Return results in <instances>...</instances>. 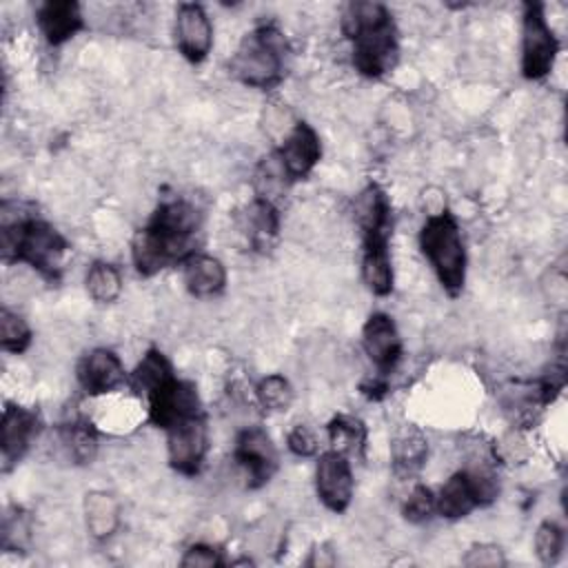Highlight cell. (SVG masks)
I'll return each instance as SVG.
<instances>
[{"mask_svg":"<svg viewBox=\"0 0 568 568\" xmlns=\"http://www.w3.org/2000/svg\"><path fill=\"white\" fill-rule=\"evenodd\" d=\"M200 211L184 197L162 200L149 222L131 240V260L140 275L151 277L175 266L195 253L200 233Z\"/></svg>","mask_w":568,"mask_h":568,"instance_id":"6da1fadb","label":"cell"},{"mask_svg":"<svg viewBox=\"0 0 568 568\" xmlns=\"http://www.w3.org/2000/svg\"><path fill=\"white\" fill-rule=\"evenodd\" d=\"M342 33L351 42V62L368 80L390 73L399 60V33L393 13L382 2H348L342 11Z\"/></svg>","mask_w":568,"mask_h":568,"instance_id":"7a4b0ae2","label":"cell"},{"mask_svg":"<svg viewBox=\"0 0 568 568\" xmlns=\"http://www.w3.org/2000/svg\"><path fill=\"white\" fill-rule=\"evenodd\" d=\"M67 253V237L40 217L24 215L13 222H4L0 229L2 262L27 264L47 280L60 277Z\"/></svg>","mask_w":568,"mask_h":568,"instance_id":"3957f363","label":"cell"},{"mask_svg":"<svg viewBox=\"0 0 568 568\" xmlns=\"http://www.w3.org/2000/svg\"><path fill=\"white\" fill-rule=\"evenodd\" d=\"M417 240L419 251L430 264L444 293L448 297H459L466 284L468 255L457 217L448 209L426 215Z\"/></svg>","mask_w":568,"mask_h":568,"instance_id":"277c9868","label":"cell"},{"mask_svg":"<svg viewBox=\"0 0 568 568\" xmlns=\"http://www.w3.org/2000/svg\"><path fill=\"white\" fill-rule=\"evenodd\" d=\"M288 40L275 22L257 24L248 31L231 55V75L251 89L277 87L284 78Z\"/></svg>","mask_w":568,"mask_h":568,"instance_id":"5b68a950","label":"cell"},{"mask_svg":"<svg viewBox=\"0 0 568 568\" xmlns=\"http://www.w3.org/2000/svg\"><path fill=\"white\" fill-rule=\"evenodd\" d=\"M559 55V40L548 24L541 2H524L521 9V75L530 82L548 78Z\"/></svg>","mask_w":568,"mask_h":568,"instance_id":"8992f818","label":"cell"},{"mask_svg":"<svg viewBox=\"0 0 568 568\" xmlns=\"http://www.w3.org/2000/svg\"><path fill=\"white\" fill-rule=\"evenodd\" d=\"M142 395L146 397L149 422L162 430L180 419L204 413L195 384L189 379H180L175 371L146 388Z\"/></svg>","mask_w":568,"mask_h":568,"instance_id":"52a82bcc","label":"cell"},{"mask_svg":"<svg viewBox=\"0 0 568 568\" xmlns=\"http://www.w3.org/2000/svg\"><path fill=\"white\" fill-rule=\"evenodd\" d=\"M164 433H166L169 466L184 477H195L202 470L209 455V446H211L204 413L180 419L173 426H169Z\"/></svg>","mask_w":568,"mask_h":568,"instance_id":"ba28073f","label":"cell"},{"mask_svg":"<svg viewBox=\"0 0 568 568\" xmlns=\"http://www.w3.org/2000/svg\"><path fill=\"white\" fill-rule=\"evenodd\" d=\"M233 459L251 490L266 486L280 466L277 448L262 426H246L235 435Z\"/></svg>","mask_w":568,"mask_h":568,"instance_id":"9c48e42d","label":"cell"},{"mask_svg":"<svg viewBox=\"0 0 568 568\" xmlns=\"http://www.w3.org/2000/svg\"><path fill=\"white\" fill-rule=\"evenodd\" d=\"M315 493L326 510L337 515L346 513L355 493L351 457L333 448L320 453L315 464Z\"/></svg>","mask_w":568,"mask_h":568,"instance_id":"30bf717a","label":"cell"},{"mask_svg":"<svg viewBox=\"0 0 568 568\" xmlns=\"http://www.w3.org/2000/svg\"><path fill=\"white\" fill-rule=\"evenodd\" d=\"M273 153L280 160L288 182L295 184L306 180L322 160V142L317 131L306 120H297Z\"/></svg>","mask_w":568,"mask_h":568,"instance_id":"8fae6325","label":"cell"},{"mask_svg":"<svg viewBox=\"0 0 568 568\" xmlns=\"http://www.w3.org/2000/svg\"><path fill=\"white\" fill-rule=\"evenodd\" d=\"M362 348L371 364L375 366L377 375L388 377L397 368L404 353V344L397 324L388 313L375 311L366 317L362 326Z\"/></svg>","mask_w":568,"mask_h":568,"instance_id":"7c38bea8","label":"cell"},{"mask_svg":"<svg viewBox=\"0 0 568 568\" xmlns=\"http://www.w3.org/2000/svg\"><path fill=\"white\" fill-rule=\"evenodd\" d=\"M175 47L191 64H202L213 49V22L202 4L182 2L175 11Z\"/></svg>","mask_w":568,"mask_h":568,"instance_id":"4fadbf2b","label":"cell"},{"mask_svg":"<svg viewBox=\"0 0 568 568\" xmlns=\"http://www.w3.org/2000/svg\"><path fill=\"white\" fill-rule=\"evenodd\" d=\"M40 433V415L20 404H7L0 419V457L2 470H11L29 450Z\"/></svg>","mask_w":568,"mask_h":568,"instance_id":"5bb4252c","label":"cell"},{"mask_svg":"<svg viewBox=\"0 0 568 568\" xmlns=\"http://www.w3.org/2000/svg\"><path fill=\"white\" fill-rule=\"evenodd\" d=\"M75 377L80 388L89 397L106 395L118 388H122L129 382L126 368L120 359V355L111 348H93L87 355L80 357L75 366Z\"/></svg>","mask_w":568,"mask_h":568,"instance_id":"9a60e30c","label":"cell"},{"mask_svg":"<svg viewBox=\"0 0 568 568\" xmlns=\"http://www.w3.org/2000/svg\"><path fill=\"white\" fill-rule=\"evenodd\" d=\"M388 242L390 233L362 235V282L377 297L390 295L395 284Z\"/></svg>","mask_w":568,"mask_h":568,"instance_id":"2e32d148","label":"cell"},{"mask_svg":"<svg viewBox=\"0 0 568 568\" xmlns=\"http://www.w3.org/2000/svg\"><path fill=\"white\" fill-rule=\"evenodd\" d=\"M36 22L49 47H62L84 29L82 7L75 0H49L36 11Z\"/></svg>","mask_w":568,"mask_h":568,"instance_id":"e0dca14e","label":"cell"},{"mask_svg":"<svg viewBox=\"0 0 568 568\" xmlns=\"http://www.w3.org/2000/svg\"><path fill=\"white\" fill-rule=\"evenodd\" d=\"M182 282L184 288L197 300H211L224 293L226 288V268L224 264L209 253L195 251L182 262Z\"/></svg>","mask_w":568,"mask_h":568,"instance_id":"ac0fdd59","label":"cell"},{"mask_svg":"<svg viewBox=\"0 0 568 568\" xmlns=\"http://www.w3.org/2000/svg\"><path fill=\"white\" fill-rule=\"evenodd\" d=\"M280 226H282L280 211L271 200L253 197L242 213V231L251 242V246L260 253H266L273 248L280 235Z\"/></svg>","mask_w":568,"mask_h":568,"instance_id":"d6986e66","label":"cell"},{"mask_svg":"<svg viewBox=\"0 0 568 568\" xmlns=\"http://www.w3.org/2000/svg\"><path fill=\"white\" fill-rule=\"evenodd\" d=\"M475 508H479L477 493L473 481L464 468L455 470L435 495V513L448 521H457L468 517Z\"/></svg>","mask_w":568,"mask_h":568,"instance_id":"ffe728a7","label":"cell"},{"mask_svg":"<svg viewBox=\"0 0 568 568\" xmlns=\"http://www.w3.org/2000/svg\"><path fill=\"white\" fill-rule=\"evenodd\" d=\"M428 459V439L417 426H404L390 442V464L399 479L415 477Z\"/></svg>","mask_w":568,"mask_h":568,"instance_id":"44dd1931","label":"cell"},{"mask_svg":"<svg viewBox=\"0 0 568 568\" xmlns=\"http://www.w3.org/2000/svg\"><path fill=\"white\" fill-rule=\"evenodd\" d=\"M84 526L95 541L109 539L120 526V504L111 493L91 490L84 497Z\"/></svg>","mask_w":568,"mask_h":568,"instance_id":"7402d4cb","label":"cell"},{"mask_svg":"<svg viewBox=\"0 0 568 568\" xmlns=\"http://www.w3.org/2000/svg\"><path fill=\"white\" fill-rule=\"evenodd\" d=\"M326 435H328V448L344 453L346 457H362L366 448V424L346 413H337L331 417L326 424Z\"/></svg>","mask_w":568,"mask_h":568,"instance_id":"603a6c76","label":"cell"},{"mask_svg":"<svg viewBox=\"0 0 568 568\" xmlns=\"http://www.w3.org/2000/svg\"><path fill=\"white\" fill-rule=\"evenodd\" d=\"M62 444L75 464H91L98 455V433L91 422L78 417L62 426Z\"/></svg>","mask_w":568,"mask_h":568,"instance_id":"cb8c5ba5","label":"cell"},{"mask_svg":"<svg viewBox=\"0 0 568 568\" xmlns=\"http://www.w3.org/2000/svg\"><path fill=\"white\" fill-rule=\"evenodd\" d=\"M87 293L98 304H113L122 295V275L109 262H93L84 277Z\"/></svg>","mask_w":568,"mask_h":568,"instance_id":"d4e9b609","label":"cell"},{"mask_svg":"<svg viewBox=\"0 0 568 568\" xmlns=\"http://www.w3.org/2000/svg\"><path fill=\"white\" fill-rule=\"evenodd\" d=\"M255 399L257 404L268 410V413H284L288 410V406L293 404V386L291 382L280 375V373H271L264 375L257 384H255Z\"/></svg>","mask_w":568,"mask_h":568,"instance_id":"484cf974","label":"cell"},{"mask_svg":"<svg viewBox=\"0 0 568 568\" xmlns=\"http://www.w3.org/2000/svg\"><path fill=\"white\" fill-rule=\"evenodd\" d=\"M33 333L27 320L9 308L0 311V346L7 353H24L31 346Z\"/></svg>","mask_w":568,"mask_h":568,"instance_id":"4316f807","label":"cell"},{"mask_svg":"<svg viewBox=\"0 0 568 568\" xmlns=\"http://www.w3.org/2000/svg\"><path fill=\"white\" fill-rule=\"evenodd\" d=\"M564 546H566V535H564V528L557 521L546 519L537 526V530H535V555L544 566L557 564L561 552H564Z\"/></svg>","mask_w":568,"mask_h":568,"instance_id":"83f0119b","label":"cell"},{"mask_svg":"<svg viewBox=\"0 0 568 568\" xmlns=\"http://www.w3.org/2000/svg\"><path fill=\"white\" fill-rule=\"evenodd\" d=\"M402 515L410 524L428 521L433 515H437L435 513V493L424 484H415L402 504Z\"/></svg>","mask_w":568,"mask_h":568,"instance_id":"f1b7e54d","label":"cell"},{"mask_svg":"<svg viewBox=\"0 0 568 568\" xmlns=\"http://www.w3.org/2000/svg\"><path fill=\"white\" fill-rule=\"evenodd\" d=\"M286 448L295 457H313L320 450V442H317V435L311 426L295 424L286 435Z\"/></svg>","mask_w":568,"mask_h":568,"instance_id":"f546056e","label":"cell"},{"mask_svg":"<svg viewBox=\"0 0 568 568\" xmlns=\"http://www.w3.org/2000/svg\"><path fill=\"white\" fill-rule=\"evenodd\" d=\"M180 566L184 568H215V566H224V559L220 555V550L211 544H191L182 559H180Z\"/></svg>","mask_w":568,"mask_h":568,"instance_id":"4dcf8cb0","label":"cell"},{"mask_svg":"<svg viewBox=\"0 0 568 568\" xmlns=\"http://www.w3.org/2000/svg\"><path fill=\"white\" fill-rule=\"evenodd\" d=\"M464 566H504L506 557L497 544H473L462 557Z\"/></svg>","mask_w":568,"mask_h":568,"instance_id":"1f68e13d","label":"cell"},{"mask_svg":"<svg viewBox=\"0 0 568 568\" xmlns=\"http://www.w3.org/2000/svg\"><path fill=\"white\" fill-rule=\"evenodd\" d=\"M359 390H362V395H364V397H368V399L377 402V399H382V397L388 393V379H386L384 375L368 377L366 382H362Z\"/></svg>","mask_w":568,"mask_h":568,"instance_id":"d6a6232c","label":"cell"}]
</instances>
